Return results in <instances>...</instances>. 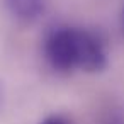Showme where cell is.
I'll return each mask as SVG.
<instances>
[{
  "instance_id": "cell-1",
  "label": "cell",
  "mask_w": 124,
  "mask_h": 124,
  "mask_svg": "<svg viewBox=\"0 0 124 124\" xmlns=\"http://www.w3.org/2000/svg\"><path fill=\"white\" fill-rule=\"evenodd\" d=\"M46 61L58 71L77 70V27L60 26L44 38Z\"/></svg>"
},
{
  "instance_id": "cell-2",
  "label": "cell",
  "mask_w": 124,
  "mask_h": 124,
  "mask_svg": "<svg viewBox=\"0 0 124 124\" xmlns=\"http://www.w3.org/2000/svg\"><path fill=\"white\" fill-rule=\"evenodd\" d=\"M107 66L105 44L99 34L77 27V70L99 73Z\"/></svg>"
},
{
  "instance_id": "cell-3",
  "label": "cell",
  "mask_w": 124,
  "mask_h": 124,
  "mask_svg": "<svg viewBox=\"0 0 124 124\" xmlns=\"http://www.w3.org/2000/svg\"><path fill=\"white\" fill-rule=\"evenodd\" d=\"M9 14L24 24L36 22L46 7V0H4Z\"/></svg>"
},
{
  "instance_id": "cell-4",
  "label": "cell",
  "mask_w": 124,
  "mask_h": 124,
  "mask_svg": "<svg viewBox=\"0 0 124 124\" xmlns=\"http://www.w3.org/2000/svg\"><path fill=\"white\" fill-rule=\"evenodd\" d=\"M39 124H71V121L63 114H53V116H48L46 119H43Z\"/></svg>"
},
{
  "instance_id": "cell-5",
  "label": "cell",
  "mask_w": 124,
  "mask_h": 124,
  "mask_svg": "<svg viewBox=\"0 0 124 124\" xmlns=\"http://www.w3.org/2000/svg\"><path fill=\"white\" fill-rule=\"evenodd\" d=\"M102 124H124V117H122L121 114H116V112H109V114H107V116L104 117Z\"/></svg>"
},
{
  "instance_id": "cell-6",
  "label": "cell",
  "mask_w": 124,
  "mask_h": 124,
  "mask_svg": "<svg viewBox=\"0 0 124 124\" xmlns=\"http://www.w3.org/2000/svg\"><path fill=\"white\" fill-rule=\"evenodd\" d=\"M4 105H5V87H4V82L0 80V112H2Z\"/></svg>"
},
{
  "instance_id": "cell-7",
  "label": "cell",
  "mask_w": 124,
  "mask_h": 124,
  "mask_svg": "<svg viewBox=\"0 0 124 124\" xmlns=\"http://www.w3.org/2000/svg\"><path fill=\"white\" fill-rule=\"evenodd\" d=\"M121 19H122V29H124V9H122V17Z\"/></svg>"
}]
</instances>
